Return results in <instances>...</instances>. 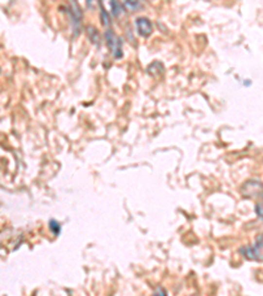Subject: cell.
Masks as SVG:
<instances>
[{
	"instance_id": "1",
	"label": "cell",
	"mask_w": 263,
	"mask_h": 296,
	"mask_svg": "<svg viewBox=\"0 0 263 296\" xmlns=\"http://www.w3.org/2000/svg\"><path fill=\"white\" fill-rule=\"evenodd\" d=\"M105 41H107L108 48H109V50L113 54V57L116 58V59L123 57V41H121L120 37L115 32L108 29L105 32Z\"/></svg>"
},
{
	"instance_id": "2",
	"label": "cell",
	"mask_w": 263,
	"mask_h": 296,
	"mask_svg": "<svg viewBox=\"0 0 263 296\" xmlns=\"http://www.w3.org/2000/svg\"><path fill=\"white\" fill-rule=\"evenodd\" d=\"M136 27H137V32L140 36L142 37H149L153 33V24L145 16H140L136 18Z\"/></svg>"
},
{
	"instance_id": "3",
	"label": "cell",
	"mask_w": 263,
	"mask_h": 296,
	"mask_svg": "<svg viewBox=\"0 0 263 296\" xmlns=\"http://www.w3.org/2000/svg\"><path fill=\"white\" fill-rule=\"evenodd\" d=\"M242 192L247 198H254V196L262 195V185H261V182L249 181L242 187Z\"/></svg>"
},
{
	"instance_id": "4",
	"label": "cell",
	"mask_w": 263,
	"mask_h": 296,
	"mask_svg": "<svg viewBox=\"0 0 263 296\" xmlns=\"http://www.w3.org/2000/svg\"><path fill=\"white\" fill-rule=\"evenodd\" d=\"M123 5L120 4V3H117V1H111V12L112 15L115 16V18H119L121 14H123Z\"/></svg>"
},
{
	"instance_id": "5",
	"label": "cell",
	"mask_w": 263,
	"mask_h": 296,
	"mask_svg": "<svg viewBox=\"0 0 263 296\" xmlns=\"http://www.w3.org/2000/svg\"><path fill=\"white\" fill-rule=\"evenodd\" d=\"M88 36H89V38H91V41L94 42V44H98V29L94 27H89L88 28Z\"/></svg>"
},
{
	"instance_id": "6",
	"label": "cell",
	"mask_w": 263,
	"mask_h": 296,
	"mask_svg": "<svg viewBox=\"0 0 263 296\" xmlns=\"http://www.w3.org/2000/svg\"><path fill=\"white\" fill-rule=\"evenodd\" d=\"M49 226H50V229L53 230L54 234H59V232H61V226H59V224L57 222V221L55 220L50 221Z\"/></svg>"
},
{
	"instance_id": "7",
	"label": "cell",
	"mask_w": 263,
	"mask_h": 296,
	"mask_svg": "<svg viewBox=\"0 0 263 296\" xmlns=\"http://www.w3.org/2000/svg\"><path fill=\"white\" fill-rule=\"evenodd\" d=\"M255 212H257V215H258L259 217H262L263 219V202H259V203L255 205Z\"/></svg>"
},
{
	"instance_id": "8",
	"label": "cell",
	"mask_w": 263,
	"mask_h": 296,
	"mask_svg": "<svg viewBox=\"0 0 263 296\" xmlns=\"http://www.w3.org/2000/svg\"><path fill=\"white\" fill-rule=\"evenodd\" d=\"M102 18H103V24H104V25H108V24H109L107 11H105L104 8H102Z\"/></svg>"
},
{
	"instance_id": "9",
	"label": "cell",
	"mask_w": 263,
	"mask_h": 296,
	"mask_svg": "<svg viewBox=\"0 0 263 296\" xmlns=\"http://www.w3.org/2000/svg\"><path fill=\"white\" fill-rule=\"evenodd\" d=\"M125 5L130 9H136L140 5L139 1H125Z\"/></svg>"
},
{
	"instance_id": "10",
	"label": "cell",
	"mask_w": 263,
	"mask_h": 296,
	"mask_svg": "<svg viewBox=\"0 0 263 296\" xmlns=\"http://www.w3.org/2000/svg\"><path fill=\"white\" fill-rule=\"evenodd\" d=\"M152 296H167V294H166V290L165 288H157V291L153 294Z\"/></svg>"
}]
</instances>
